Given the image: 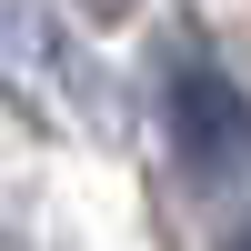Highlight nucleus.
<instances>
[{"instance_id": "nucleus-1", "label": "nucleus", "mask_w": 251, "mask_h": 251, "mask_svg": "<svg viewBox=\"0 0 251 251\" xmlns=\"http://www.w3.org/2000/svg\"><path fill=\"white\" fill-rule=\"evenodd\" d=\"M161 111H171L181 161H191L211 191H221V181H251V100L231 91V71H221V60L181 50L171 71H161Z\"/></svg>"}, {"instance_id": "nucleus-2", "label": "nucleus", "mask_w": 251, "mask_h": 251, "mask_svg": "<svg viewBox=\"0 0 251 251\" xmlns=\"http://www.w3.org/2000/svg\"><path fill=\"white\" fill-rule=\"evenodd\" d=\"M80 10H91V20H121V10H131V0H80Z\"/></svg>"}, {"instance_id": "nucleus-3", "label": "nucleus", "mask_w": 251, "mask_h": 251, "mask_svg": "<svg viewBox=\"0 0 251 251\" xmlns=\"http://www.w3.org/2000/svg\"><path fill=\"white\" fill-rule=\"evenodd\" d=\"M221 251H251V221H241V231H231V241H221Z\"/></svg>"}]
</instances>
